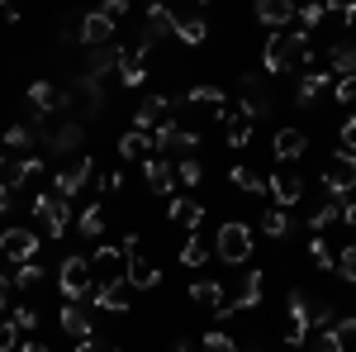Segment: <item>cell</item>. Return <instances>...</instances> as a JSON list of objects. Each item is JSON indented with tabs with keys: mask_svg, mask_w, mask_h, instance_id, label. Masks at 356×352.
Masks as SVG:
<instances>
[{
	"mask_svg": "<svg viewBox=\"0 0 356 352\" xmlns=\"http://www.w3.org/2000/svg\"><path fill=\"white\" fill-rule=\"evenodd\" d=\"M332 333H337V338H356V314H342V319H332Z\"/></svg>",
	"mask_w": 356,
	"mask_h": 352,
	"instance_id": "cell-50",
	"label": "cell"
},
{
	"mask_svg": "<svg viewBox=\"0 0 356 352\" xmlns=\"http://www.w3.org/2000/svg\"><path fill=\"white\" fill-rule=\"evenodd\" d=\"M200 176H204V167L195 162V158H186V162L176 167V181H181V186H200Z\"/></svg>",
	"mask_w": 356,
	"mask_h": 352,
	"instance_id": "cell-45",
	"label": "cell"
},
{
	"mask_svg": "<svg viewBox=\"0 0 356 352\" xmlns=\"http://www.w3.org/2000/svg\"><path fill=\"white\" fill-rule=\"evenodd\" d=\"M5 309H15V281L10 276H0V314Z\"/></svg>",
	"mask_w": 356,
	"mask_h": 352,
	"instance_id": "cell-51",
	"label": "cell"
},
{
	"mask_svg": "<svg viewBox=\"0 0 356 352\" xmlns=\"http://www.w3.org/2000/svg\"><path fill=\"white\" fill-rule=\"evenodd\" d=\"M195 148H200V134L195 129H181V124H166V129H157L152 134V153H171V158H191Z\"/></svg>",
	"mask_w": 356,
	"mask_h": 352,
	"instance_id": "cell-7",
	"label": "cell"
},
{
	"mask_svg": "<svg viewBox=\"0 0 356 352\" xmlns=\"http://www.w3.org/2000/svg\"><path fill=\"white\" fill-rule=\"evenodd\" d=\"M214 252H219L228 267H243L247 257H252V229H247L243 219H228L219 229V238H214Z\"/></svg>",
	"mask_w": 356,
	"mask_h": 352,
	"instance_id": "cell-2",
	"label": "cell"
},
{
	"mask_svg": "<svg viewBox=\"0 0 356 352\" xmlns=\"http://www.w3.org/2000/svg\"><path fill=\"white\" fill-rule=\"evenodd\" d=\"M332 10H337V5H304L300 15H295V24H300V33L309 38V29H318V24H323V20L332 15Z\"/></svg>",
	"mask_w": 356,
	"mask_h": 352,
	"instance_id": "cell-34",
	"label": "cell"
},
{
	"mask_svg": "<svg viewBox=\"0 0 356 352\" xmlns=\"http://www.w3.org/2000/svg\"><path fill=\"white\" fill-rule=\"evenodd\" d=\"M285 343L304 348L309 343V300L304 291H290V314H285Z\"/></svg>",
	"mask_w": 356,
	"mask_h": 352,
	"instance_id": "cell-15",
	"label": "cell"
},
{
	"mask_svg": "<svg viewBox=\"0 0 356 352\" xmlns=\"http://www.w3.org/2000/svg\"><path fill=\"white\" fill-rule=\"evenodd\" d=\"M62 328H67V338H76V343L90 338V319H86V309L76 305V300H67V305H62Z\"/></svg>",
	"mask_w": 356,
	"mask_h": 352,
	"instance_id": "cell-26",
	"label": "cell"
},
{
	"mask_svg": "<svg viewBox=\"0 0 356 352\" xmlns=\"http://www.w3.org/2000/svg\"><path fill=\"white\" fill-rule=\"evenodd\" d=\"M261 229H266V238H285L295 224H290V215H285V210H266V215H261Z\"/></svg>",
	"mask_w": 356,
	"mask_h": 352,
	"instance_id": "cell-40",
	"label": "cell"
},
{
	"mask_svg": "<svg viewBox=\"0 0 356 352\" xmlns=\"http://www.w3.org/2000/svg\"><path fill=\"white\" fill-rule=\"evenodd\" d=\"M309 38H304L300 29H285V33H271L266 38V72H275V77H285V72H300V67H309Z\"/></svg>",
	"mask_w": 356,
	"mask_h": 352,
	"instance_id": "cell-1",
	"label": "cell"
},
{
	"mask_svg": "<svg viewBox=\"0 0 356 352\" xmlns=\"http://www.w3.org/2000/svg\"><path fill=\"white\" fill-rule=\"evenodd\" d=\"M266 190L275 195V205H280V210H290V205H300V200H304V176L295 171V167H280V171H271Z\"/></svg>",
	"mask_w": 356,
	"mask_h": 352,
	"instance_id": "cell-12",
	"label": "cell"
},
{
	"mask_svg": "<svg viewBox=\"0 0 356 352\" xmlns=\"http://www.w3.org/2000/svg\"><path fill=\"white\" fill-rule=\"evenodd\" d=\"M323 190L347 200V190H356V153H332L323 167Z\"/></svg>",
	"mask_w": 356,
	"mask_h": 352,
	"instance_id": "cell-6",
	"label": "cell"
},
{
	"mask_svg": "<svg viewBox=\"0 0 356 352\" xmlns=\"http://www.w3.org/2000/svg\"><path fill=\"white\" fill-rule=\"evenodd\" d=\"M86 181H90V158H76L72 167H62V171H57V195H62V200H72Z\"/></svg>",
	"mask_w": 356,
	"mask_h": 352,
	"instance_id": "cell-22",
	"label": "cell"
},
{
	"mask_svg": "<svg viewBox=\"0 0 356 352\" xmlns=\"http://www.w3.org/2000/svg\"><path fill=\"white\" fill-rule=\"evenodd\" d=\"M332 319H337V314H332V305L309 300V328H318V333H323V328H332Z\"/></svg>",
	"mask_w": 356,
	"mask_h": 352,
	"instance_id": "cell-41",
	"label": "cell"
},
{
	"mask_svg": "<svg viewBox=\"0 0 356 352\" xmlns=\"http://www.w3.org/2000/svg\"><path fill=\"white\" fill-rule=\"evenodd\" d=\"M124 257H129V276H124V281H129L134 291H152V286L162 281V271L152 267V257H143L138 234H129V238H124Z\"/></svg>",
	"mask_w": 356,
	"mask_h": 352,
	"instance_id": "cell-5",
	"label": "cell"
},
{
	"mask_svg": "<svg viewBox=\"0 0 356 352\" xmlns=\"http://www.w3.org/2000/svg\"><path fill=\"white\" fill-rule=\"evenodd\" d=\"M342 215H347V200H337V195H328V205L309 215V229H314V234H323V229H328L332 219H342Z\"/></svg>",
	"mask_w": 356,
	"mask_h": 352,
	"instance_id": "cell-30",
	"label": "cell"
},
{
	"mask_svg": "<svg viewBox=\"0 0 356 352\" xmlns=\"http://www.w3.org/2000/svg\"><path fill=\"white\" fill-rule=\"evenodd\" d=\"M5 210H10V190L0 186V215H5Z\"/></svg>",
	"mask_w": 356,
	"mask_h": 352,
	"instance_id": "cell-58",
	"label": "cell"
},
{
	"mask_svg": "<svg viewBox=\"0 0 356 352\" xmlns=\"http://www.w3.org/2000/svg\"><path fill=\"white\" fill-rule=\"evenodd\" d=\"M337 276L356 286V243H352V247H342V257H337Z\"/></svg>",
	"mask_w": 356,
	"mask_h": 352,
	"instance_id": "cell-47",
	"label": "cell"
},
{
	"mask_svg": "<svg viewBox=\"0 0 356 352\" xmlns=\"http://www.w3.org/2000/svg\"><path fill=\"white\" fill-rule=\"evenodd\" d=\"M10 324L15 328H38V309H33V305H15V309H10Z\"/></svg>",
	"mask_w": 356,
	"mask_h": 352,
	"instance_id": "cell-46",
	"label": "cell"
},
{
	"mask_svg": "<svg viewBox=\"0 0 356 352\" xmlns=\"http://www.w3.org/2000/svg\"><path fill=\"white\" fill-rule=\"evenodd\" d=\"M332 95H337V105H352V100H356V82H337V86H332Z\"/></svg>",
	"mask_w": 356,
	"mask_h": 352,
	"instance_id": "cell-52",
	"label": "cell"
},
{
	"mask_svg": "<svg viewBox=\"0 0 356 352\" xmlns=\"http://www.w3.org/2000/svg\"><path fill=\"white\" fill-rule=\"evenodd\" d=\"M15 338H19V328L10 324V319H0V352H10V348H19V343H15Z\"/></svg>",
	"mask_w": 356,
	"mask_h": 352,
	"instance_id": "cell-49",
	"label": "cell"
},
{
	"mask_svg": "<svg viewBox=\"0 0 356 352\" xmlns=\"http://www.w3.org/2000/svg\"><path fill=\"white\" fill-rule=\"evenodd\" d=\"M223 296H228V291H223L219 281H195L191 286V305H204V309H214V314L223 309Z\"/></svg>",
	"mask_w": 356,
	"mask_h": 352,
	"instance_id": "cell-27",
	"label": "cell"
},
{
	"mask_svg": "<svg viewBox=\"0 0 356 352\" xmlns=\"http://www.w3.org/2000/svg\"><path fill=\"white\" fill-rule=\"evenodd\" d=\"M119 86H143L147 82V53H119Z\"/></svg>",
	"mask_w": 356,
	"mask_h": 352,
	"instance_id": "cell-24",
	"label": "cell"
},
{
	"mask_svg": "<svg viewBox=\"0 0 356 352\" xmlns=\"http://www.w3.org/2000/svg\"><path fill=\"white\" fill-rule=\"evenodd\" d=\"M328 86H332V72H309V77L300 82V105H314Z\"/></svg>",
	"mask_w": 356,
	"mask_h": 352,
	"instance_id": "cell-31",
	"label": "cell"
},
{
	"mask_svg": "<svg viewBox=\"0 0 356 352\" xmlns=\"http://www.w3.org/2000/svg\"><path fill=\"white\" fill-rule=\"evenodd\" d=\"M19 352H48V343H19Z\"/></svg>",
	"mask_w": 356,
	"mask_h": 352,
	"instance_id": "cell-56",
	"label": "cell"
},
{
	"mask_svg": "<svg viewBox=\"0 0 356 352\" xmlns=\"http://www.w3.org/2000/svg\"><path fill=\"white\" fill-rule=\"evenodd\" d=\"M76 352H119V343H114V338H95V333H90L86 343H76Z\"/></svg>",
	"mask_w": 356,
	"mask_h": 352,
	"instance_id": "cell-48",
	"label": "cell"
},
{
	"mask_svg": "<svg viewBox=\"0 0 356 352\" xmlns=\"http://www.w3.org/2000/svg\"><path fill=\"white\" fill-rule=\"evenodd\" d=\"M119 186H124V176H119V171H105V176H100V190H105V195H114Z\"/></svg>",
	"mask_w": 356,
	"mask_h": 352,
	"instance_id": "cell-55",
	"label": "cell"
},
{
	"mask_svg": "<svg viewBox=\"0 0 356 352\" xmlns=\"http://www.w3.org/2000/svg\"><path fill=\"white\" fill-rule=\"evenodd\" d=\"M309 262H314L318 271H337V257L328 252V243H323V238H314V243H309Z\"/></svg>",
	"mask_w": 356,
	"mask_h": 352,
	"instance_id": "cell-42",
	"label": "cell"
},
{
	"mask_svg": "<svg viewBox=\"0 0 356 352\" xmlns=\"http://www.w3.org/2000/svg\"><path fill=\"white\" fill-rule=\"evenodd\" d=\"M342 219H347V229H356V205H347V215H342Z\"/></svg>",
	"mask_w": 356,
	"mask_h": 352,
	"instance_id": "cell-57",
	"label": "cell"
},
{
	"mask_svg": "<svg viewBox=\"0 0 356 352\" xmlns=\"http://www.w3.org/2000/svg\"><path fill=\"white\" fill-rule=\"evenodd\" d=\"M10 281H15V291H38V286H43V267H38V262H24V267H15Z\"/></svg>",
	"mask_w": 356,
	"mask_h": 352,
	"instance_id": "cell-36",
	"label": "cell"
},
{
	"mask_svg": "<svg viewBox=\"0 0 356 352\" xmlns=\"http://www.w3.org/2000/svg\"><path fill=\"white\" fill-rule=\"evenodd\" d=\"M81 43H86V48H110V43H114V20H105L100 10L86 15V20H81Z\"/></svg>",
	"mask_w": 356,
	"mask_h": 352,
	"instance_id": "cell-19",
	"label": "cell"
},
{
	"mask_svg": "<svg viewBox=\"0 0 356 352\" xmlns=\"http://www.w3.org/2000/svg\"><path fill=\"white\" fill-rule=\"evenodd\" d=\"M238 114H247L252 124H257L261 114H271V91L261 86L257 72H247V77H243V109H238Z\"/></svg>",
	"mask_w": 356,
	"mask_h": 352,
	"instance_id": "cell-14",
	"label": "cell"
},
{
	"mask_svg": "<svg viewBox=\"0 0 356 352\" xmlns=\"http://www.w3.org/2000/svg\"><path fill=\"white\" fill-rule=\"evenodd\" d=\"M252 352H266V348H252Z\"/></svg>",
	"mask_w": 356,
	"mask_h": 352,
	"instance_id": "cell-61",
	"label": "cell"
},
{
	"mask_svg": "<svg viewBox=\"0 0 356 352\" xmlns=\"http://www.w3.org/2000/svg\"><path fill=\"white\" fill-rule=\"evenodd\" d=\"M124 276H129V257H124V247H110V243L95 247V257H90V281H100V286L119 291Z\"/></svg>",
	"mask_w": 356,
	"mask_h": 352,
	"instance_id": "cell-4",
	"label": "cell"
},
{
	"mask_svg": "<svg viewBox=\"0 0 356 352\" xmlns=\"http://www.w3.org/2000/svg\"><path fill=\"white\" fill-rule=\"evenodd\" d=\"M0 171H5V153H0Z\"/></svg>",
	"mask_w": 356,
	"mask_h": 352,
	"instance_id": "cell-60",
	"label": "cell"
},
{
	"mask_svg": "<svg viewBox=\"0 0 356 352\" xmlns=\"http://www.w3.org/2000/svg\"><path fill=\"white\" fill-rule=\"evenodd\" d=\"M295 15H300V5H290V0H257V20L266 29L285 33V24H295Z\"/></svg>",
	"mask_w": 356,
	"mask_h": 352,
	"instance_id": "cell-17",
	"label": "cell"
},
{
	"mask_svg": "<svg viewBox=\"0 0 356 352\" xmlns=\"http://www.w3.org/2000/svg\"><path fill=\"white\" fill-rule=\"evenodd\" d=\"M147 153H152V134H138V129H129V134L119 138V158H129V162H147Z\"/></svg>",
	"mask_w": 356,
	"mask_h": 352,
	"instance_id": "cell-28",
	"label": "cell"
},
{
	"mask_svg": "<svg viewBox=\"0 0 356 352\" xmlns=\"http://www.w3.org/2000/svg\"><path fill=\"white\" fill-rule=\"evenodd\" d=\"M119 53H124L119 43H110V48H95V53H90V62H86V77H90V82H105L114 67H119Z\"/></svg>",
	"mask_w": 356,
	"mask_h": 352,
	"instance_id": "cell-25",
	"label": "cell"
},
{
	"mask_svg": "<svg viewBox=\"0 0 356 352\" xmlns=\"http://www.w3.org/2000/svg\"><path fill=\"white\" fill-rule=\"evenodd\" d=\"M171 33H176L181 43L200 48V43H204V15H200V10H195V15H186V10H171Z\"/></svg>",
	"mask_w": 356,
	"mask_h": 352,
	"instance_id": "cell-18",
	"label": "cell"
},
{
	"mask_svg": "<svg viewBox=\"0 0 356 352\" xmlns=\"http://www.w3.org/2000/svg\"><path fill=\"white\" fill-rule=\"evenodd\" d=\"M0 252H5L15 267H24V262L38 257V234H33V229H5V234H0Z\"/></svg>",
	"mask_w": 356,
	"mask_h": 352,
	"instance_id": "cell-11",
	"label": "cell"
},
{
	"mask_svg": "<svg viewBox=\"0 0 356 352\" xmlns=\"http://www.w3.org/2000/svg\"><path fill=\"white\" fill-rule=\"evenodd\" d=\"M332 77H337V82H352L356 77V33H347V38L332 43Z\"/></svg>",
	"mask_w": 356,
	"mask_h": 352,
	"instance_id": "cell-21",
	"label": "cell"
},
{
	"mask_svg": "<svg viewBox=\"0 0 356 352\" xmlns=\"http://www.w3.org/2000/svg\"><path fill=\"white\" fill-rule=\"evenodd\" d=\"M228 181H233L238 190H247V195H266V181H261V176H252L247 167H233V171H228Z\"/></svg>",
	"mask_w": 356,
	"mask_h": 352,
	"instance_id": "cell-37",
	"label": "cell"
},
{
	"mask_svg": "<svg viewBox=\"0 0 356 352\" xmlns=\"http://www.w3.org/2000/svg\"><path fill=\"white\" fill-rule=\"evenodd\" d=\"M166 215H171V224H186V229H200V219H204V205H195V200H171V210H166Z\"/></svg>",
	"mask_w": 356,
	"mask_h": 352,
	"instance_id": "cell-29",
	"label": "cell"
},
{
	"mask_svg": "<svg viewBox=\"0 0 356 352\" xmlns=\"http://www.w3.org/2000/svg\"><path fill=\"white\" fill-rule=\"evenodd\" d=\"M171 105H191V109H209V119H228V95L219 86H191L186 95H176Z\"/></svg>",
	"mask_w": 356,
	"mask_h": 352,
	"instance_id": "cell-10",
	"label": "cell"
},
{
	"mask_svg": "<svg viewBox=\"0 0 356 352\" xmlns=\"http://www.w3.org/2000/svg\"><path fill=\"white\" fill-rule=\"evenodd\" d=\"M171 124V95H152V100H143L134 114V129L138 134H152V129H166Z\"/></svg>",
	"mask_w": 356,
	"mask_h": 352,
	"instance_id": "cell-13",
	"label": "cell"
},
{
	"mask_svg": "<svg viewBox=\"0 0 356 352\" xmlns=\"http://www.w3.org/2000/svg\"><path fill=\"white\" fill-rule=\"evenodd\" d=\"M171 352H195V348H191V343H176V348H171Z\"/></svg>",
	"mask_w": 356,
	"mask_h": 352,
	"instance_id": "cell-59",
	"label": "cell"
},
{
	"mask_svg": "<svg viewBox=\"0 0 356 352\" xmlns=\"http://www.w3.org/2000/svg\"><path fill=\"white\" fill-rule=\"evenodd\" d=\"M76 234H81V238H100V234H105V205H90V210H81V219H76Z\"/></svg>",
	"mask_w": 356,
	"mask_h": 352,
	"instance_id": "cell-32",
	"label": "cell"
},
{
	"mask_svg": "<svg viewBox=\"0 0 356 352\" xmlns=\"http://www.w3.org/2000/svg\"><path fill=\"white\" fill-rule=\"evenodd\" d=\"M200 352H238V343L223 333V328H214V333H204V343H200Z\"/></svg>",
	"mask_w": 356,
	"mask_h": 352,
	"instance_id": "cell-44",
	"label": "cell"
},
{
	"mask_svg": "<svg viewBox=\"0 0 356 352\" xmlns=\"http://www.w3.org/2000/svg\"><path fill=\"white\" fill-rule=\"evenodd\" d=\"M33 215L43 219L48 238H62V234L72 229V205H67L57 190H38V195H33Z\"/></svg>",
	"mask_w": 356,
	"mask_h": 352,
	"instance_id": "cell-3",
	"label": "cell"
},
{
	"mask_svg": "<svg viewBox=\"0 0 356 352\" xmlns=\"http://www.w3.org/2000/svg\"><path fill=\"white\" fill-rule=\"evenodd\" d=\"M38 119H43V114H29L24 124H15V129H5V153H33V148H38Z\"/></svg>",
	"mask_w": 356,
	"mask_h": 352,
	"instance_id": "cell-16",
	"label": "cell"
},
{
	"mask_svg": "<svg viewBox=\"0 0 356 352\" xmlns=\"http://www.w3.org/2000/svg\"><path fill=\"white\" fill-rule=\"evenodd\" d=\"M95 309H105V314H124L129 300L119 296V291H110V286H95Z\"/></svg>",
	"mask_w": 356,
	"mask_h": 352,
	"instance_id": "cell-38",
	"label": "cell"
},
{
	"mask_svg": "<svg viewBox=\"0 0 356 352\" xmlns=\"http://www.w3.org/2000/svg\"><path fill=\"white\" fill-rule=\"evenodd\" d=\"M342 153H356V119H342Z\"/></svg>",
	"mask_w": 356,
	"mask_h": 352,
	"instance_id": "cell-53",
	"label": "cell"
},
{
	"mask_svg": "<svg viewBox=\"0 0 356 352\" xmlns=\"http://www.w3.org/2000/svg\"><path fill=\"white\" fill-rule=\"evenodd\" d=\"M261 296H266V276L252 267V271H243L238 291H233V296H223V309H219V314H228V309H257V305H261Z\"/></svg>",
	"mask_w": 356,
	"mask_h": 352,
	"instance_id": "cell-9",
	"label": "cell"
},
{
	"mask_svg": "<svg viewBox=\"0 0 356 352\" xmlns=\"http://www.w3.org/2000/svg\"><path fill=\"white\" fill-rule=\"evenodd\" d=\"M252 138V119L247 114H228V148H247Z\"/></svg>",
	"mask_w": 356,
	"mask_h": 352,
	"instance_id": "cell-39",
	"label": "cell"
},
{
	"mask_svg": "<svg viewBox=\"0 0 356 352\" xmlns=\"http://www.w3.org/2000/svg\"><path fill=\"white\" fill-rule=\"evenodd\" d=\"M309 352H347V343H342L332 328H323V333H314V338H309Z\"/></svg>",
	"mask_w": 356,
	"mask_h": 352,
	"instance_id": "cell-43",
	"label": "cell"
},
{
	"mask_svg": "<svg viewBox=\"0 0 356 352\" xmlns=\"http://www.w3.org/2000/svg\"><path fill=\"white\" fill-rule=\"evenodd\" d=\"M271 153L280 158V162H295V158H304L309 153V138H304V129H280L271 143Z\"/></svg>",
	"mask_w": 356,
	"mask_h": 352,
	"instance_id": "cell-23",
	"label": "cell"
},
{
	"mask_svg": "<svg viewBox=\"0 0 356 352\" xmlns=\"http://www.w3.org/2000/svg\"><path fill=\"white\" fill-rule=\"evenodd\" d=\"M209 252H214V247L204 243L200 234H191V238H186V247H181V267H204V262H209Z\"/></svg>",
	"mask_w": 356,
	"mask_h": 352,
	"instance_id": "cell-33",
	"label": "cell"
},
{
	"mask_svg": "<svg viewBox=\"0 0 356 352\" xmlns=\"http://www.w3.org/2000/svg\"><path fill=\"white\" fill-rule=\"evenodd\" d=\"M100 15H105V20H119V15H129V0H110V5H100Z\"/></svg>",
	"mask_w": 356,
	"mask_h": 352,
	"instance_id": "cell-54",
	"label": "cell"
},
{
	"mask_svg": "<svg viewBox=\"0 0 356 352\" xmlns=\"http://www.w3.org/2000/svg\"><path fill=\"white\" fill-rule=\"evenodd\" d=\"M57 286H62L67 300L81 305V296L90 291V257H67V262L57 267Z\"/></svg>",
	"mask_w": 356,
	"mask_h": 352,
	"instance_id": "cell-8",
	"label": "cell"
},
{
	"mask_svg": "<svg viewBox=\"0 0 356 352\" xmlns=\"http://www.w3.org/2000/svg\"><path fill=\"white\" fill-rule=\"evenodd\" d=\"M72 148H81V124H76V119H67L53 134V153H72Z\"/></svg>",
	"mask_w": 356,
	"mask_h": 352,
	"instance_id": "cell-35",
	"label": "cell"
},
{
	"mask_svg": "<svg viewBox=\"0 0 356 352\" xmlns=\"http://www.w3.org/2000/svg\"><path fill=\"white\" fill-rule=\"evenodd\" d=\"M143 181H147L152 195H171V186H176V167L162 162V158H147V162H143Z\"/></svg>",
	"mask_w": 356,
	"mask_h": 352,
	"instance_id": "cell-20",
	"label": "cell"
}]
</instances>
